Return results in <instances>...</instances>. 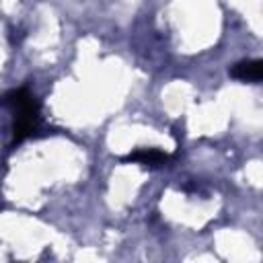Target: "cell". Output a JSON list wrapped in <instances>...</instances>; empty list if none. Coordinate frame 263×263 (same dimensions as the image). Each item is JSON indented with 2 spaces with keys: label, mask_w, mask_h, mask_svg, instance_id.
<instances>
[{
  "label": "cell",
  "mask_w": 263,
  "mask_h": 263,
  "mask_svg": "<svg viewBox=\"0 0 263 263\" xmlns=\"http://www.w3.org/2000/svg\"><path fill=\"white\" fill-rule=\"evenodd\" d=\"M0 105L10 109L16 119H37L39 117V103L27 88H14L0 97Z\"/></svg>",
  "instance_id": "cell-1"
},
{
  "label": "cell",
  "mask_w": 263,
  "mask_h": 263,
  "mask_svg": "<svg viewBox=\"0 0 263 263\" xmlns=\"http://www.w3.org/2000/svg\"><path fill=\"white\" fill-rule=\"evenodd\" d=\"M230 74L238 80H247V82H259L261 76H263V62L261 60H245V62H238Z\"/></svg>",
  "instance_id": "cell-2"
},
{
  "label": "cell",
  "mask_w": 263,
  "mask_h": 263,
  "mask_svg": "<svg viewBox=\"0 0 263 263\" xmlns=\"http://www.w3.org/2000/svg\"><path fill=\"white\" fill-rule=\"evenodd\" d=\"M166 160H168V154H164L160 150H154V148H140V150L129 152L123 158V162H140V164H150V166L162 164Z\"/></svg>",
  "instance_id": "cell-3"
}]
</instances>
